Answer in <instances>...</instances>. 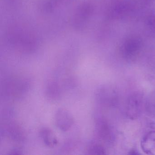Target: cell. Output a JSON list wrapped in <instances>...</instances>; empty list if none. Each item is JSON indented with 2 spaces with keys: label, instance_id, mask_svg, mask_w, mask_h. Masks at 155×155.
<instances>
[{
  "label": "cell",
  "instance_id": "6da1fadb",
  "mask_svg": "<svg viewBox=\"0 0 155 155\" xmlns=\"http://www.w3.org/2000/svg\"><path fill=\"white\" fill-rule=\"evenodd\" d=\"M144 43L142 39L137 36L126 38L120 47L121 55L125 59L133 61L136 59L142 52Z\"/></svg>",
  "mask_w": 155,
  "mask_h": 155
},
{
  "label": "cell",
  "instance_id": "8992f818",
  "mask_svg": "<svg viewBox=\"0 0 155 155\" xmlns=\"http://www.w3.org/2000/svg\"><path fill=\"white\" fill-rule=\"evenodd\" d=\"M8 131L9 134L12 138L16 140H22L24 137L23 130L18 125L12 123L9 125Z\"/></svg>",
  "mask_w": 155,
  "mask_h": 155
},
{
  "label": "cell",
  "instance_id": "3957f363",
  "mask_svg": "<svg viewBox=\"0 0 155 155\" xmlns=\"http://www.w3.org/2000/svg\"><path fill=\"white\" fill-rule=\"evenodd\" d=\"M55 120L57 127L63 131L68 130L74 122L73 116L70 112L63 108L58 110L55 114Z\"/></svg>",
  "mask_w": 155,
  "mask_h": 155
},
{
  "label": "cell",
  "instance_id": "52a82bcc",
  "mask_svg": "<svg viewBox=\"0 0 155 155\" xmlns=\"http://www.w3.org/2000/svg\"><path fill=\"white\" fill-rule=\"evenodd\" d=\"M88 154L91 155H103L106 154V151L104 147L98 143H92L88 148Z\"/></svg>",
  "mask_w": 155,
  "mask_h": 155
},
{
  "label": "cell",
  "instance_id": "ba28073f",
  "mask_svg": "<svg viewBox=\"0 0 155 155\" xmlns=\"http://www.w3.org/2000/svg\"><path fill=\"white\" fill-rule=\"evenodd\" d=\"M22 154V150L20 148H15L12 150L10 153L9 155H21Z\"/></svg>",
  "mask_w": 155,
  "mask_h": 155
},
{
  "label": "cell",
  "instance_id": "7a4b0ae2",
  "mask_svg": "<svg viewBox=\"0 0 155 155\" xmlns=\"http://www.w3.org/2000/svg\"><path fill=\"white\" fill-rule=\"evenodd\" d=\"M145 99L142 92L136 91L129 95L125 105V112L128 118L131 120L137 119L144 109Z\"/></svg>",
  "mask_w": 155,
  "mask_h": 155
},
{
  "label": "cell",
  "instance_id": "277c9868",
  "mask_svg": "<svg viewBox=\"0 0 155 155\" xmlns=\"http://www.w3.org/2000/svg\"><path fill=\"white\" fill-rule=\"evenodd\" d=\"M140 147L142 151L149 155H155V130L146 133L141 138Z\"/></svg>",
  "mask_w": 155,
  "mask_h": 155
},
{
  "label": "cell",
  "instance_id": "5b68a950",
  "mask_svg": "<svg viewBox=\"0 0 155 155\" xmlns=\"http://www.w3.org/2000/svg\"><path fill=\"white\" fill-rule=\"evenodd\" d=\"M40 136L44 144L49 147H56L58 143L55 133L49 128L43 127L40 130Z\"/></svg>",
  "mask_w": 155,
  "mask_h": 155
}]
</instances>
